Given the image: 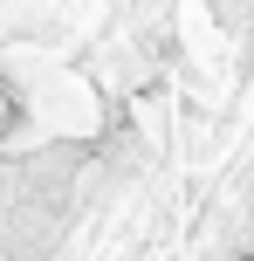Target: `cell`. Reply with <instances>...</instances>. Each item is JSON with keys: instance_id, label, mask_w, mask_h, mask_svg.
Listing matches in <instances>:
<instances>
[{"instance_id": "6da1fadb", "label": "cell", "mask_w": 254, "mask_h": 261, "mask_svg": "<svg viewBox=\"0 0 254 261\" xmlns=\"http://www.w3.org/2000/svg\"><path fill=\"white\" fill-rule=\"evenodd\" d=\"M14 124H21V90L7 83V69H0V144L14 138Z\"/></svg>"}]
</instances>
